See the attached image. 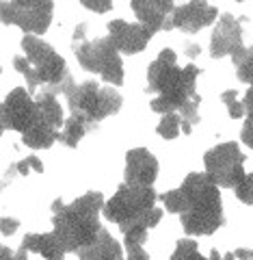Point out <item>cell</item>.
<instances>
[{"instance_id": "6da1fadb", "label": "cell", "mask_w": 253, "mask_h": 260, "mask_svg": "<svg viewBox=\"0 0 253 260\" xmlns=\"http://www.w3.org/2000/svg\"><path fill=\"white\" fill-rule=\"evenodd\" d=\"M169 213L182 217L184 230L193 237H206L225 223L219 186L206 174H191L179 189L160 195Z\"/></svg>"}, {"instance_id": "7a4b0ae2", "label": "cell", "mask_w": 253, "mask_h": 260, "mask_svg": "<svg viewBox=\"0 0 253 260\" xmlns=\"http://www.w3.org/2000/svg\"><path fill=\"white\" fill-rule=\"evenodd\" d=\"M197 76V65H186L184 70H179L175 65V52L169 48L162 50L148 72V91L156 93L152 100V111L169 115V113H179L186 102L199 100V93L195 89Z\"/></svg>"}, {"instance_id": "3957f363", "label": "cell", "mask_w": 253, "mask_h": 260, "mask_svg": "<svg viewBox=\"0 0 253 260\" xmlns=\"http://www.w3.org/2000/svg\"><path fill=\"white\" fill-rule=\"evenodd\" d=\"M104 198L100 193H87L83 198L74 200L71 204H63V200L52 202V223H54V234L65 245L67 251H78L85 245H89L100 228V210L104 208Z\"/></svg>"}, {"instance_id": "277c9868", "label": "cell", "mask_w": 253, "mask_h": 260, "mask_svg": "<svg viewBox=\"0 0 253 260\" xmlns=\"http://www.w3.org/2000/svg\"><path fill=\"white\" fill-rule=\"evenodd\" d=\"M109 221L117 223L121 232L132 228H154L162 219V210L156 208V191L152 186H138L124 182L117 193L102 208Z\"/></svg>"}, {"instance_id": "5b68a950", "label": "cell", "mask_w": 253, "mask_h": 260, "mask_svg": "<svg viewBox=\"0 0 253 260\" xmlns=\"http://www.w3.org/2000/svg\"><path fill=\"white\" fill-rule=\"evenodd\" d=\"M67 104L74 117L85 119L89 126H97V121H102L104 117L115 115L121 109V95L117 93V89L113 87H100L93 80H87L83 85H74L67 93Z\"/></svg>"}, {"instance_id": "8992f818", "label": "cell", "mask_w": 253, "mask_h": 260, "mask_svg": "<svg viewBox=\"0 0 253 260\" xmlns=\"http://www.w3.org/2000/svg\"><path fill=\"white\" fill-rule=\"evenodd\" d=\"M78 63L89 72H97L106 83L119 87L124 83V65L119 59V50L111 37L91 39L76 46Z\"/></svg>"}, {"instance_id": "52a82bcc", "label": "cell", "mask_w": 253, "mask_h": 260, "mask_svg": "<svg viewBox=\"0 0 253 260\" xmlns=\"http://www.w3.org/2000/svg\"><path fill=\"white\" fill-rule=\"evenodd\" d=\"M206 162V176L216 186L236 189L244 180V156L238 143H221L212 148L203 156Z\"/></svg>"}, {"instance_id": "ba28073f", "label": "cell", "mask_w": 253, "mask_h": 260, "mask_svg": "<svg viewBox=\"0 0 253 260\" xmlns=\"http://www.w3.org/2000/svg\"><path fill=\"white\" fill-rule=\"evenodd\" d=\"M22 50L26 52V59L30 61V65L37 72L39 83L46 85L48 89H56L65 78H67V72H65V59L56 54V50L42 42L35 35H26L22 39Z\"/></svg>"}, {"instance_id": "9c48e42d", "label": "cell", "mask_w": 253, "mask_h": 260, "mask_svg": "<svg viewBox=\"0 0 253 260\" xmlns=\"http://www.w3.org/2000/svg\"><path fill=\"white\" fill-rule=\"evenodd\" d=\"M54 13L52 3H35V0H15L0 3V18L5 24H18L28 35H44L50 26Z\"/></svg>"}, {"instance_id": "30bf717a", "label": "cell", "mask_w": 253, "mask_h": 260, "mask_svg": "<svg viewBox=\"0 0 253 260\" xmlns=\"http://www.w3.org/2000/svg\"><path fill=\"white\" fill-rule=\"evenodd\" d=\"M37 115V100L30 98V91L26 89H13V91L7 95V100L3 104V128L5 130H18L24 133L32 119Z\"/></svg>"}, {"instance_id": "8fae6325", "label": "cell", "mask_w": 253, "mask_h": 260, "mask_svg": "<svg viewBox=\"0 0 253 260\" xmlns=\"http://www.w3.org/2000/svg\"><path fill=\"white\" fill-rule=\"evenodd\" d=\"M216 15H219V9L208 3H186L175 7V11L169 15L165 30L179 28L184 32H197L203 26L214 22Z\"/></svg>"}, {"instance_id": "7c38bea8", "label": "cell", "mask_w": 253, "mask_h": 260, "mask_svg": "<svg viewBox=\"0 0 253 260\" xmlns=\"http://www.w3.org/2000/svg\"><path fill=\"white\" fill-rule=\"evenodd\" d=\"M240 50H244L242 44V26L236 22L230 13H225L221 20H219L214 32H212L210 39V54L214 59H221V56L230 54L236 56Z\"/></svg>"}, {"instance_id": "4fadbf2b", "label": "cell", "mask_w": 253, "mask_h": 260, "mask_svg": "<svg viewBox=\"0 0 253 260\" xmlns=\"http://www.w3.org/2000/svg\"><path fill=\"white\" fill-rule=\"evenodd\" d=\"M154 32L148 30L143 24H130L124 20H113L109 22V37L113 39V44L117 46V50L126 54H136L141 52L145 46L150 44Z\"/></svg>"}, {"instance_id": "5bb4252c", "label": "cell", "mask_w": 253, "mask_h": 260, "mask_svg": "<svg viewBox=\"0 0 253 260\" xmlns=\"http://www.w3.org/2000/svg\"><path fill=\"white\" fill-rule=\"evenodd\" d=\"M158 178V160L156 156L145 150L134 148L126 154V182L138 186H152Z\"/></svg>"}, {"instance_id": "9a60e30c", "label": "cell", "mask_w": 253, "mask_h": 260, "mask_svg": "<svg viewBox=\"0 0 253 260\" xmlns=\"http://www.w3.org/2000/svg\"><path fill=\"white\" fill-rule=\"evenodd\" d=\"M132 11L136 13L138 24H143L148 30L156 32L165 28L169 15L175 11V5L162 3V0H134Z\"/></svg>"}, {"instance_id": "2e32d148", "label": "cell", "mask_w": 253, "mask_h": 260, "mask_svg": "<svg viewBox=\"0 0 253 260\" xmlns=\"http://www.w3.org/2000/svg\"><path fill=\"white\" fill-rule=\"evenodd\" d=\"M80 260H121V243H117L115 239L109 234V230L97 232V237L85 245L83 249L78 251Z\"/></svg>"}, {"instance_id": "e0dca14e", "label": "cell", "mask_w": 253, "mask_h": 260, "mask_svg": "<svg viewBox=\"0 0 253 260\" xmlns=\"http://www.w3.org/2000/svg\"><path fill=\"white\" fill-rule=\"evenodd\" d=\"M56 139H61V130H56L52 124H48L39 113L35 115V119H32V124L22 133V141L32 150L50 148Z\"/></svg>"}, {"instance_id": "ac0fdd59", "label": "cell", "mask_w": 253, "mask_h": 260, "mask_svg": "<svg viewBox=\"0 0 253 260\" xmlns=\"http://www.w3.org/2000/svg\"><path fill=\"white\" fill-rule=\"evenodd\" d=\"M22 247L26 251L42 254L46 260H63L65 251H67L54 232H50V234H26L22 241Z\"/></svg>"}, {"instance_id": "d6986e66", "label": "cell", "mask_w": 253, "mask_h": 260, "mask_svg": "<svg viewBox=\"0 0 253 260\" xmlns=\"http://www.w3.org/2000/svg\"><path fill=\"white\" fill-rule=\"evenodd\" d=\"M89 128H93V126H89L85 119L69 115V119L65 121V126L61 130V139L59 141H63L67 148H76V145L80 143V139L87 135Z\"/></svg>"}, {"instance_id": "ffe728a7", "label": "cell", "mask_w": 253, "mask_h": 260, "mask_svg": "<svg viewBox=\"0 0 253 260\" xmlns=\"http://www.w3.org/2000/svg\"><path fill=\"white\" fill-rule=\"evenodd\" d=\"M13 65H15V70H18L20 74L26 78V85H28L30 93H39V91H42V83H39V78H37V72H35V68L30 65V61L26 59V56H15Z\"/></svg>"}, {"instance_id": "44dd1931", "label": "cell", "mask_w": 253, "mask_h": 260, "mask_svg": "<svg viewBox=\"0 0 253 260\" xmlns=\"http://www.w3.org/2000/svg\"><path fill=\"white\" fill-rule=\"evenodd\" d=\"M158 135L162 139L167 141H173L175 137L179 135V130H182V117L177 115V113H169V115H162L160 124H158Z\"/></svg>"}, {"instance_id": "7402d4cb", "label": "cell", "mask_w": 253, "mask_h": 260, "mask_svg": "<svg viewBox=\"0 0 253 260\" xmlns=\"http://www.w3.org/2000/svg\"><path fill=\"white\" fill-rule=\"evenodd\" d=\"M171 260H208V258H203L197 251V243L184 239V241H177L175 251H173V256H171Z\"/></svg>"}, {"instance_id": "603a6c76", "label": "cell", "mask_w": 253, "mask_h": 260, "mask_svg": "<svg viewBox=\"0 0 253 260\" xmlns=\"http://www.w3.org/2000/svg\"><path fill=\"white\" fill-rule=\"evenodd\" d=\"M221 100L225 102L227 111H230V117L232 119H240L242 115H247V111H244V104L238 100V91H234V89H227V91L221 93Z\"/></svg>"}, {"instance_id": "cb8c5ba5", "label": "cell", "mask_w": 253, "mask_h": 260, "mask_svg": "<svg viewBox=\"0 0 253 260\" xmlns=\"http://www.w3.org/2000/svg\"><path fill=\"white\" fill-rule=\"evenodd\" d=\"M236 68H238L236 74H238V78L242 80V83H247V85L253 87V46L247 48V52H244L242 59L236 63Z\"/></svg>"}, {"instance_id": "d4e9b609", "label": "cell", "mask_w": 253, "mask_h": 260, "mask_svg": "<svg viewBox=\"0 0 253 260\" xmlns=\"http://www.w3.org/2000/svg\"><path fill=\"white\" fill-rule=\"evenodd\" d=\"M145 239H148V228H132L124 232V247H143Z\"/></svg>"}, {"instance_id": "484cf974", "label": "cell", "mask_w": 253, "mask_h": 260, "mask_svg": "<svg viewBox=\"0 0 253 260\" xmlns=\"http://www.w3.org/2000/svg\"><path fill=\"white\" fill-rule=\"evenodd\" d=\"M236 198L242 204H253V174H247L244 180L236 186Z\"/></svg>"}, {"instance_id": "4316f807", "label": "cell", "mask_w": 253, "mask_h": 260, "mask_svg": "<svg viewBox=\"0 0 253 260\" xmlns=\"http://www.w3.org/2000/svg\"><path fill=\"white\" fill-rule=\"evenodd\" d=\"M240 139H242V143H247L249 148L253 150V113L247 115V121H244L242 133H240Z\"/></svg>"}, {"instance_id": "83f0119b", "label": "cell", "mask_w": 253, "mask_h": 260, "mask_svg": "<svg viewBox=\"0 0 253 260\" xmlns=\"http://www.w3.org/2000/svg\"><path fill=\"white\" fill-rule=\"evenodd\" d=\"M18 228H20L18 219H11V217H3V219H0V232H3L5 237H11Z\"/></svg>"}, {"instance_id": "f1b7e54d", "label": "cell", "mask_w": 253, "mask_h": 260, "mask_svg": "<svg viewBox=\"0 0 253 260\" xmlns=\"http://www.w3.org/2000/svg\"><path fill=\"white\" fill-rule=\"evenodd\" d=\"M124 249H126V258L121 260H150L148 251L143 247H124Z\"/></svg>"}, {"instance_id": "f546056e", "label": "cell", "mask_w": 253, "mask_h": 260, "mask_svg": "<svg viewBox=\"0 0 253 260\" xmlns=\"http://www.w3.org/2000/svg\"><path fill=\"white\" fill-rule=\"evenodd\" d=\"M83 7L85 9H89V11H95V13H106V11H111L113 9V5L111 3H83Z\"/></svg>"}, {"instance_id": "4dcf8cb0", "label": "cell", "mask_w": 253, "mask_h": 260, "mask_svg": "<svg viewBox=\"0 0 253 260\" xmlns=\"http://www.w3.org/2000/svg\"><path fill=\"white\" fill-rule=\"evenodd\" d=\"M242 104H244V111H247V115H249V113H253V87H249V91L244 93Z\"/></svg>"}, {"instance_id": "1f68e13d", "label": "cell", "mask_w": 253, "mask_h": 260, "mask_svg": "<svg viewBox=\"0 0 253 260\" xmlns=\"http://www.w3.org/2000/svg\"><path fill=\"white\" fill-rule=\"evenodd\" d=\"M87 30H89L87 22L78 24V26H76V30H74V42H80V39H85V37H87Z\"/></svg>"}, {"instance_id": "d6a6232c", "label": "cell", "mask_w": 253, "mask_h": 260, "mask_svg": "<svg viewBox=\"0 0 253 260\" xmlns=\"http://www.w3.org/2000/svg\"><path fill=\"white\" fill-rule=\"evenodd\" d=\"M26 160H28V165H30V169H35V172H37V174H42V172H44V165H42V160H39L37 156H28Z\"/></svg>"}, {"instance_id": "836d02e7", "label": "cell", "mask_w": 253, "mask_h": 260, "mask_svg": "<svg viewBox=\"0 0 253 260\" xmlns=\"http://www.w3.org/2000/svg\"><path fill=\"white\" fill-rule=\"evenodd\" d=\"M15 169L20 172V176H28V169H30V165H28V160L24 158V160H20L18 165H15Z\"/></svg>"}, {"instance_id": "e575fe53", "label": "cell", "mask_w": 253, "mask_h": 260, "mask_svg": "<svg viewBox=\"0 0 253 260\" xmlns=\"http://www.w3.org/2000/svg\"><path fill=\"white\" fill-rule=\"evenodd\" d=\"M3 260H15V256H13V251H11L9 247H5V249H3Z\"/></svg>"}, {"instance_id": "d590c367", "label": "cell", "mask_w": 253, "mask_h": 260, "mask_svg": "<svg viewBox=\"0 0 253 260\" xmlns=\"http://www.w3.org/2000/svg\"><path fill=\"white\" fill-rule=\"evenodd\" d=\"M210 260H223V258H221V254H219L216 249H212L210 251Z\"/></svg>"}, {"instance_id": "8d00e7d4", "label": "cell", "mask_w": 253, "mask_h": 260, "mask_svg": "<svg viewBox=\"0 0 253 260\" xmlns=\"http://www.w3.org/2000/svg\"><path fill=\"white\" fill-rule=\"evenodd\" d=\"M223 260H236V254H225Z\"/></svg>"}]
</instances>
